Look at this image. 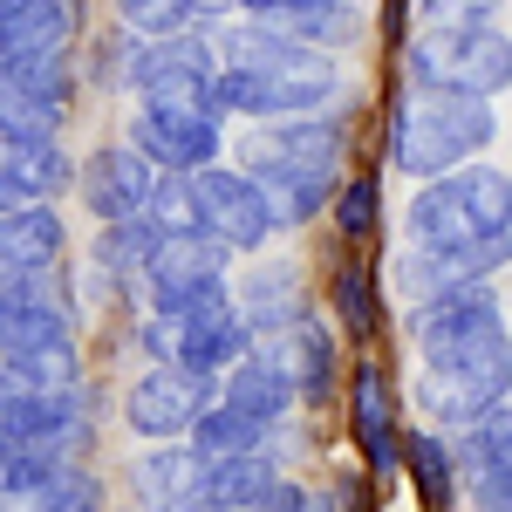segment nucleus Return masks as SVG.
I'll return each instance as SVG.
<instances>
[{
	"mask_svg": "<svg viewBox=\"0 0 512 512\" xmlns=\"http://www.w3.org/2000/svg\"><path fill=\"white\" fill-rule=\"evenodd\" d=\"M212 48H219V117L280 123V117H321L342 103L335 55L274 35L267 21L226 28Z\"/></svg>",
	"mask_w": 512,
	"mask_h": 512,
	"instance_id": "1",
	"label": "nucleus"
},
{
	"mask_svg": "<svg viewBox=\"0 0 512 512\" xmlns=\"http://www.w3.org/2000/svg\"><path fill=\"white\" fill-rule=\"evenodd\" d=\"M499 137V117L492 103L478 96H458V89H431V82H403L390 110V164L403 178L431 185L444 171L472 164L485 144Z\"/></svg>",
	"mask_w": 512,
	"mask_h": 512,
	"instance_id": "2",
	"label": "nucleus"
},
{
	"mask_svg": "<svg viewBox=\"0 0 512 512\" xmlns=\"http://www.w3.org/2000/svg\"><path fill=\"white\" fill-rule=\"evenodd\" d=\"M485 233H512V178L492 164H458L410 198V246H458Z\"/></svg>",
	"mask_w": 512,
	"mask_h": 512,
	"instance_id": "3",
	"label": "nucleus"
},
{
	"mask_svg": "<svg viewBox=\"0 0 512 512\" xmlns=\"http://www.w3.org/2000/svg\"><path fill=\"white\" fill-rule=\"evenodd\" d=\"M512 390V335H485L472 349H451V355H431L424 376H417V410L431 417L437 431H465L478 424L485 410H499Z\"/></svg>",
	"mask_w": 512,
	"mask_h": 512,
	"instance_id": "4",
	"label": "nucleus"
},
{
	"mask_svg": "<svg viewBox=\"0 0 512 512\" xmlns=\"http://www.w3.org/2000/svg\"><path fill=\"white\" fill-rule=\"evenodd\" d=\"M410 82L431 89H458V96H506L512 89V35L492 21H451V28H424L410 41Z\"/></svg>",
	"mask_w": 512,
	"mask_h": 512,
	"instance_id": "5",
	"label": "nucleus"
},
{
	"mask_svg": "<svg viewBox=\"0 0 512 512\" xmlns=\"http://www.w3.org/2000/svg\"><path fill=\"white\" fill-rule=\"evenodd\" d=\"M0 362H14L35 390H76L82 383L76 315H62L55 301H35L21 287H7L0 294Z\"/></svg>",
	"mask_w": 512,
	"mask_h": 512,
	"instance_id": "6",
	"label": "nucleus"
},
{
	"mask_svg": "<svg viewBox=\"0 0 512 512\" xmlns=\"http://www.w3.org/2000/svg\"><path fill=\"white\" fill-rule=\"evenodd\" d=\"M144 349L151 362H171V369H192V376H226L239 355L253 349V328L239 321L233 287L205 308H185V315H144Z\"/></svg>",
	"mask_w": 512,
	"mask_h": 512,
	"instance_id": "7",
	"label": "nucleus"
},
{
	"mask_svg": "<svg viewBox=\"0 0 512 512\" xmlns=\"http://www.w3.org/2000/svg\"><path fill=\"white\" fill-rule=\"evenodd\" d=\"M123 144L151 164L158 178H185V171H205V164H226V117L219 110L137 103V117L123 123Z\"/></svg>",
	"mask_w": 512,
	"mask_h": 512,
	"instance_id": "8",
	"label": "nucleus"
},
{
	"mask_svg": "<svg viewBox=\"0 0 512 512\" xmlns=\"http://www.w3.org/2000/svg\"><path fill=\"white\" fill-rule=\"evenodd\" d=\"M342 151H349L342 110L280 117V123H260V130L239 137V171H246V178H274V171H342Z\"/></svg>",
	"mask_w": 512,
	"mask_h": 512,
	"instance_id": "9",
	"label": "nucleus"
},
{
	"mask_svg": "<svg viewBox=\"0 0 512 512\" xmlns=\"http://www.w3.org/2000/svg\"><path fill=\"white\" fill-rule=\"evenodd\" d=\"M512 260V233H485V239H458V246H403L390 260V287L403 294V308H424L451 287L492 280Z\"/></svg>",
	"mask_w": 512,
	"mask_h": 512,
	"instance_id": "10",
	"label": "nucleus"
},
{
	"mask_svg": "<svg viewBox=\"0 0 512 512\" xmlns=\"http://www.w3.org/2000/svg\"><path fill=\"white\" fill-rule=\"evenodd\" d=\"M212 403H219V376H192V369L151 362L130 383V396H123V424L144 444H178L198 424V410H212Z\"/></svg>",
	"mask_w": 512,
	"mask_h": 512,
	"instance_id": "11",
	"label": "nucleus"
},
{
	"mask_svg": "<svg viewBox=\"0 0 512 512\" xmlns=\"http://www.w3.org/2000/svg\"><path fill=\"white\" fill-rule=\"evenodd\" d=\"M198 198V226L212 239H226L233 253H260L274 239V219L260 205V185L239 171V164H205V171H185Z\"/></svg>",
	"mask_w": 512,
	"mask_h": 512,
	"instance_id": "12",
	"label": "nucleus"
},
{
	"mask_svg": "<svg viewBox=\"0 0 512 512\" xmlns=\"http://www.w3.org/2000/svg\"><path fill=\"white\" fill-rule=\"evenodd\" d=\"M158 192V171L137 158L130 144H96L89 164H76V198L89 205L96 226H117V219H144Z\"/></svg>",
	"mask_w": 512,
	"mask_h": 512,
	"instance_id": "13",
	"label": "nucleus"
},
{
	"mask_svg": "<svg viewBox=\"0 0 512 512\" xmlns=\"http://www.w3.org/2000/svg\"><path fill=\"white\" fill-rule=\"evenodd\" d=\"M499 328H506V315H499V294H492L485 280L451 287V294H437L424 308H410V335H417L424 362H431V355H451V349H472V342L499 335Z\"/></svg>",
	"mask_w": 512,
	"mask_h": 512,
	"instance_id": "14",
	"label": "nucleus"
},
{
	"mask_svg": "<svg viewBox=\"0 0 512 512\" xmlns=\"http://www.w3.org/2000/svg\"><path fill=\"white\" fill-rule=\"evenodd\" d=\"M219 403L246 410V417H253V424H267V431L287 424V417L301 410V390H294V376H287V349H280V335L253 342V349L219 376Z\"/></svg>",
	"mask_w": 512,
	"mask_h": 512,
	"instance_id": "15",
	"label": "nucleus"
},
{
	"mask_svg": "<svg viewBox=\"0 0 512 512\" xmlns=\"http://www.w3.org/2000/svg\"><path fill=\"white\" fill-rule=\"evenodd\" d=\"M233 308L239 321L253 328V342L267 335H287L294 321H308V287H301V267L294 260H267L246 280H233Z\"/></svg>",
	"mask_w": 512,
	"mask_h": 512,
	"instance_id": "16",
	"label": "nucleus"
},
{
	"mask_svg": "<svg viewBox=\"0 0 512 512\" xmlns=\"http://www.w3.org/2000/svg\"><path fill=\"white\" fill-rule=\"evenodd\" d=\"M349 431L355 451L369 458V472H396L403 465V431H396V390L376 362H362L349 376Z\"/></svg>",
	"mask_w": 512,
	"mask_h": 512,
	"instance_id": "17",
	"label": "nucleus"
},
{
	"mask_svg": "<svg viewBox=\"0 0 512 512\" xmlns=\"http://www.w3.org/2000/svg\"><path fill=\"white\" fill-rule=\"evenodd\" d=\"M62 253H69V226H62V212L55 205H14L7 219H0V274L7 280H28V274H48V267H62Z\"/></svg>",
	"mask_w": 512,
	"mask_h": 512,
	"instance_id": "18",
	"label": "nucleus"
},
{
	"mask_svg": "<svg viewBox=\"0 0 512 512\" xmlns=\"http://www.w3.org/2000/svg\"><path fill=\"white\" fill-rule=\"evenodd\" d=\"M76 48V0H21L0 21V62H55Z\"/></svg>",
	"mask_w": 512,
	"mask_h": 512,
	"instance_id": "19",
	"label": "nucleus"
},
{
	"mask_svg": "<svg viewBox=\"0 0 512 512\" xmlns=\"http://www.w3.org/2000/svg\"><path fill=\"white\" fill-rule=\"evenodd\" d=\"M198 485H205V458H198L185 437H178V444H151V451L130 465V492H137L144 512H171L178 499H192Z\"/></svg>",
	"mask_w": 512,
	"mask_h": 512,
	"instance_id": "20",
	"label": "nucleus"
},
{
	"mask_svg": "<svg viewBox=\"0 0 512 512\" xmlns=\"http://www.w3.org/2000/svg\"><path fill=\"white\" fill-rule=\"evenodd\" d=\"M0 171L21 185V198H41V205L76 192V158L62 151V137H0Z\"/></svg>",
	"mask_w": 512,
	"mask_h": 512,
	"instance_id": "21",
	"label": "nucleus"
},
{
	"mask_svg": "<svg viewBox=\"0 0 512 512\" xmlns=\"http://www.w3.org/2000/svg\"><path fill=\"white\" fill-rule=\"evenodd\" d=\"M280 349H287V376H294V390H301V403H308V410L335 396L342 362H335V335H328V321H315V315L294 321V328L280 335Z\"/></svg>",
	"mask_w": 512,
	"mask_h": 512,
	"instance_id": "22",
	"label": "nucleus"
},
{
	"mask_svg": "<svg viewBox=\"0 0 512 512\" xmlns=\"http://www.w3.org/2000/svg\"><path fill=\"white\" fill-rule=\"evenodd\" d=\"M253 185H260V205H267L274 233H294V226H308V219H321L335 205L342 171H274V178H253Z\"/></svg>",
	"mask_w": 512,
	"mask_h": 512,
	"instance_id": "23",
	"label": "nucleus"
},
{
	"mask_svg": "<svg viewBox=\"0 0 512 512\" xmlns=\"http://www.w3.org/2000/svg\"><path fill=\"white\" fill-rule=\"evenodd\" d=\"M451 458H458V485H472V478H512V403L485 410L465 431H451Z\"/></svg>",
	"mask_w": 512,
	"mask_h": 512,
	"instance_id": "24",
	"label": "nucleus"
},
{
	"mask_svg": "<svg viewBox=\"0 0 512 512\" xmlns=\"http://www.w3.org/2000/svg\"><path fill=\"white\" fill-rule=\"evenodd\" d=\"M158 246H164V233L151 219H117V226H103V233L89 239V260H96V274H110L117 287H137V280L151 274Z\"/></svg>",
	"mask_w": 512,
	"mask_h": 512,
	"instance_id": "25",
	"label": "nucleus"
},
{
	"mask_svg": "<svg viewBox=\"0 0 512 512\" xmlns=\"http://www.w3.org/2000/svg\"><path fill=\"white\" fill-rule=\"evenodd\" d=\"M280 478V458L260 444V451H246V458H219V465H205V499L219 512H246L253 499H267Z\"/></svg>",
	"mask_w": 512,
	"mask_h": 512,
	"instance_id": "26",
	"label": "nucleus"
},
{
	"mask_svg": "<svg viewBox=\"0 0 512 512\" xmlns=\"http://www.w3.org/2000/svg\"><path fill=\"white\" fill-rule=\"evenodd\" d=\"M267 28H274V35H287V41H301V48H321V55H335V48L362 41V14H355L349 0H321V7L267 14Z\"/></svg>",
	"mask_w": 512,
	"mask_h": 512,
	"instance_id": "27",
	"label": "nucleus"
},
{
	"mask_svg": "<svg viewBox=\"0 0 512 512\" xmlns=\"http://www.w3.org/2000/svg\"><path fill=\"white\" fill-rule=\"evenodd\" d=\"M403 465H410L417 499H424L431 512H458V458H451V437L410 431L403 437Z\"/></svg>",
	"mask_w": 512,
	"mask_h": 512,
	"instance_id": "28",
	"label": "nucleus"
},
{
	"mask_svg": "<svg viewBox=\"0 0 512 512\" xmlns=\"http://www.w3.org/2000/svg\"><path fill=\"white\" fill-rule=\"evenodd\" d=\"M185 444H192L205 465H219V458L260 451V444H267V424H253L246 410H233V403H212V410H198V424L185 431Z\"/></svg>",
	"mask_w": 512,
	"mask_h": 512,
	"instance_id": "29",
	"label": "nucleus"
},
{
	"mask_svg": "<svg viewBox=\"0 0 512 512\" xmlns=\"http://www.w3.org/2000/svg\"><path fill=\"white\" fill-rule=\"evenodd\" d=\"M62 465H76L69 451H55V444H14V451H0V506H35V492L48 478L62 472Z\"/></svg>",
	"mask_w": 512,
	"mask_h": 512,
	"instance_id": "30",
	"label": "nucleus"
},
{
	"mask_svg": "<svg viewBox=\"0 0 512 512\" xmlns=\"http://www.w3.org/2000/svg\"><path fill=\"white\" fill-rule=\"evenodd\" d=\"M0 137H62V123L41 110L28 69H14V62H0Z\"/></svg>",
	"mask_w": 512,
	"mask_h": 512,
	"instance_id": "31",
	"label": "nucleus"
},
{
	"mask_svg": "<svg viewBox=\"0 0 512 512\" xmlns=\"http://www.w3.org/2000/svg\"><path fill=\"white\" fill-rule=\"evenodd\" d=\"M103 506H110V485H103V472L76 458V465H62V472L41 485L28 512H103Z\"/></svg>",
	"mask_w": 512,
	"mask_h": 512,
	"instance_id": "32",
	"label": "nucleus"
},
{
	"mask_svg": "<svg viewBox=\"0 0 512 512\" xmlns=\"http://www.w3.org/2000/svg\"><path fill=\"white\" fill-rule=\"evenodd\" d=\"M117 21H123V35H137V41L192 35V7L185 0H117Z\"/></svg>",
	"mask_w": 512,
	"mask_h": 512,
	"instance_id": "33",
	"label": "nucleus"
},
{
	"mask_svg": "<svg viewBox=\"0 0 512 512\" xmlns=\"http://www.w3.org/2000/svg\"><path fill=\"white\" fill-rule=\"evenodd\" d=\"M328 294H335V315H342V328H349L355 342H369L376 335V287H369V274L362 267H342V274L328 280Z\"/></svg>",
	"mask_w": 512,
	"mask_h": 512,
	"instance_id": "34",
	"label": "nucleus"
},
{
	"mask_svg": "<svg viewBox=\"0 0 512 512\" xmlns=\"http://www.w3.org/2000/svg\"><path fill=\"white\" fill-rule=\"evenodd\" d=\"M164 239L178 233H205L198 226V198H192V178H158V192H151V212H144Z\"/></svg>",
	"mask_w": 512,
	"mask_h": 512,
	"instance_id": "35",
	"label": "nucleus"
},
{
	"mask_svg": "<svg viewBox=\"0 0 512 512\" xmlns=\"http://www.w3.org/2000/svg\"><path fill=\"white\" fill-rule=\"evenodd\" d=\"M376 212H383V192H376L369 171L349 178V185H335V233L342 239H362L369 226H376Z\"/></svg>",
	"mask_w": 512,
	"mask_h": 512,
	"instance_id": "36",
	"label": "nucleus"
},
{
	"mask_svg": "<svg viewBox=\"0 0 512 512\" xmlns=\"http://www.w3.org/2000/svg\"><path fill=\"white\" fill-rule=\"evenodd\" d=\"M506 0H417V14L431 21V28H451V21H492Z\"/></svg>",
	"mask_w": 512,
	"mask_h": 512,
	"instance_id": "37",
	"label": "nucleus"
},
{
	"mask_svg": "<svg viewBox=\"0 0 512 512\" xmlns=\"http://www.w3.org/2000/svg\"><path fill=\"white\" fill-rule=\"evenodd\" d=\"M246 512H308V485H294V478H274V492H267V499H253Z\"/></svg>",
	"mask_w": 512,
	"mask_h": 512,
	"instance_id": "38",
	"label": "nucleus"
},
{
	"mask_svg": "<svg viewBox=\"0 0 512 512\" xmlns=\"http://www.w3.org/2000/svg\"><path fill=\"white\" fill-rule=\"evenodd\" d=\"M308 512H362L355 506V478H328L321 492H308Z\"/></svg>",
	"mask_w": 512,
	"mask_h": 512,
	"instance_id": "39",
	"label": "nucleus"
},
{
	"mask_svg": "<svg viewBox=\"0 0 512 512\" xmlns=\"http://www.w3.org/2000/svg\"><path fill=\"white\" fill-rule=\"evenodd\" d=\"M472 512H512V478H472Z\"/></svg>",
	"mask_w": 512,
	"mask_h": 512,
	"instance_id": "40",
	"label": "nucleus"
},
{
	"mask_svg": "<svg viewBox=\"0 0 512 512\" xmlns=\"http://www.w3.org/2000/svg\"><path fill=\"white\" fill-rule=\"evenodd\" d=\"M185 7H192V28H198V35H205L212 21H226V14H233L239 0H185Z\"/></svg>",
	"mask_w": 512,
	"mask_h": 512,
	"instance_id": "41",
	"label": "nucleus"
},
{
	"mask_svg": "<svg viewBox=\"0 0 512 512\" xmlns=\"http://www.w3.org/2000/svg\"><path fill=\"white\" fill-rule=\"evenodd\" d=\"M253 21H267V14H294V7H321V0H239Z\"/></svg>",
	"mask_w": 512,
	"mask_h": 512,
	"instance_id": "42",
	"label": "nucleus"
},
{
	"mask_svg": "<svg viewBox=\"0 0 512 512\" xmlns=\"http://www.w3.org/2000/svg\"><path fill=\"white\" fill-rule=\"evenodd\" d=\"M14 205H28V198H21V185H14V178H7V171H0V219H7V212H14Z\"/></svg>",
	"mask_w": 512,
	"mask_h": 512,
	"instance_id": "43",
	"label": "nucleus"
},
{
	"mask_svg": "<svg viewBox=\"0 0 512 512\" xmlns=\"http://www.w3.org/2000/svg\"><path fill=\"white\" fill-rule=\"evenodd\" d=\"M171 512H219V506H212V499H205V485H198L192 499H178V506H171Z\"/></svg>",
	"mask_w": 512,
	"mask_h": 512,
	"instance_id": "44",
	"label": "nucleus"
},
{
	"mask_svg": "<svg viewBox=\"0 0 512 512\" xmlns=\"http://www.w3.org/2000/svg\"><path fill=\"white\" fill-rule=\"evenodd\" d=\"M0 451H14V431H7V424H0Z\"/></svg>",
	"mask_w": 512,
	"mask_h": 512,
	"instance_id": "45",
	"label": "nucleus"
},
{
	"mask_svg": "<svg viewBox=\"0 0 512 512\" xmlns=\"http://www.w3.org/2000/svg\"><path fill=\"white\" fill-rule=\"evenodd\" d=\"M14 7H21V0H0V21H7V14H14Z\"/></svg>",
	"mask_w": 512,
	"mask_h": 512,
	"instance_id": "46",
	"label": "nucleus"
},
{
	"mask_svg": "<svg viewBox=\"0 0 512 512\" xmlns=\"http://www.w3.org/2000/svg\"><path fill=\"white\" fill-rule=\"evenodd\" d=\"M0 294H7V274H0Z\"/></svg>",
	"mask_w": 512,
	"mask_h": 512,
	"instance_id": "47",
	"label": "nucleus"
}]
</instances>
